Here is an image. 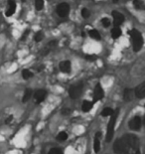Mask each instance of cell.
<instances>
[{"mask_svg":"<svg viewBox=\"0 0 145 154\" xmlns=\"http://www.w3.org/2000/svg\"><path fill=\"white\" fill-rule=\"evenodd\" d=\"M81 16L84 18H88L90 16V11L86 8H83L81 9Z\"/></svg>","mask_w":145,"mask_h":154,"instance_id":"obj_26","label":"cell"},{"mask_svg":"<svg viewBox=\"0 0 145 154\" xmlns=\"http://www.w3.org/2000/svg\"><path fill=\"white\" fill-rule=\"evenodd\" d=\"M71 68H72V65L70 61H63V62H61L60 70L63 73H70L71 72Z\"/></svg>","mask_w":145,"mask_h":154,"instance_id":"obj_14","label":"cell"},{"mask_svg":"<svg viewBox=\"0 0 145 154\" xmlns=\"http://www.w3.org/2000/svg\"><path fill=\"white\" fill-rule=\"evenodd\" d=\"M31 97H32V90L27 88L24 93V95H23V102H27L30 99H31Z\"/></svg>","mask_w":145,"mask_h":154,"instance_id":"obj_20","label":"cell"},{"mask_svg":"<svg viewBox=\"0 0 145 154\" xmlns=\"http://www.w3.org/2000/svg\"><path fill=\"white\" fill-rule=\"evenodd\" d=\"M12 120H13V116L11 115V116H9V117L6 119V123H10V122H12Z\"/></svg>","mask_w":145,"mask_h":154,"instance_id":"obj_31","label":"cell"},{"mask_svg":"<svg viewBox=\"0 0 145 154\" xmlns=\"http://www.w3.org/2000/svg\"><path fill=\"white\" fill-rule=\"evenodd\" d=\"M134 93H135V95H136L138 99H143L145 97V84L142 83V84H140L139 86H137Z\"/></svg>","mask_w":145,"mask_h":154,"instance_id":"obj_11","label":"cell"},{"mask_svg":"<svg viewBox=\"0 0 145 154\" xmlns=\"http://www.w3.org/2000/svg\"><path fill=\"white\" fill-rule=\"evenodd\" d=\"M121 35V30L119 29L118 27H114L113 29L111 30V37L113 39H117L120 37Z\"/></svg>","mask_w":145,"mask_h":154,"instance_id":"obj_19","label":"cell"},{"mask_svg":"<svg viewBox=\"0 0 145 154\" xmlns=\"http://www.w3.org/2000/svg\"><path fill=\"white\" fill-rule=\"evenodd\" d=\"M104 97V88H102V86L99 84H97L95 88V92H93V102H97L102 99Z\"/></svg>","mask_w":145,"mask_h":154,"instance_id":"obj_7","label":"cell"},{"mask_svg":"<svg viewBox=\"0 0 145 154\" xmlns=\"http://www.w3.org/2000/svg\"><path fill=\"white\" fill-rule=\"evenodd\" d=\"M126 140H127V134L122 136L121 138L115 140L113 144V151L116 154H124L126 148Z\"/></svg>","mask_w":145,"mask_h":154,"instance_id":"obj_4","label":"cell"},{"mask_svg":"<svg viewBox=\"0 0 145 154\" xmlns=\"http://www.w3.org/2000/svg\"><path fill=\"white\" fill-rule=\"evenodd\" d=\"M35 97V102L37 104H41L42 102L45 101L46 97H47V92L45 90H38L34 95Z\"/></svg>","mask_w":145,"mask_h":154,"instance_id":"obj_10","label":"cell"},{"mask_svg":"<svg viewBox=\"0 0 145 154\" xmlns=\"http://www.w3.org/2000/svg\"><path fill=\"white\" fill-rule=\"evenodd\" d=\"M93 102H88V101H85L83 102V106H81V109H83L85 113H88V111H90V109L93 108Z\"/></svg>","mask_w":145,"mask_h":154,"instance_id":"obj_16","label":"cell"},{"mask_svg":"<svg viewBox=\"0 0 145 154\" xmlns=\"http://www.w3.org/2000/svg\"><path fill=\"white\" fill-rule=\"evenodd\" d=\"M22 77H23V79H25V80H28V79H30V78L33 77V74H32L29 70H23Z\"/></svg>","mask_w":145,"mask_h":154,"instance_id":"obj_23","label":"cell"},{"mask_svg":"<svg viewBox=\"0 0 145 154\" xmlns=\"http://www.w3.org/2000/svg\"><path fill=\"white\" fill-rule=\"evenodd\" d=\"M35 7L37 10H42L44 8V0H36L35 1Z\"/></svg>","mask_w":145,"mask_h":154,"instance_id":"obj_25","label":"cell"},{"mask_svg":"<svg viewBox=\"0 0 145 154\" xmlns=\"http://www.w3.org/2000/svg\"><path fill=\"white\" fill-rule=\"evenodd\" d=\"M56 47H57V41H50L49 42L48 44H47V46L45 47V49L43 50V52H42V55L43 56H45V55H47L48 53H50L51 51L52 50H54Z\"/></svg>","mask_w":145,"mask_h":154,"instance_id":"obj_13","label":"cell"},{"mask_svg":"<svg viewBox=\"0 0 145 154\" xmlns=\"http://www.w3.org/2000/svg\"><path fill=\"white\" fill-rule=\"evenodd\" d=\"M57 139H58V140H60V141L67 140V139H68V133H67V132H64V131L60 132V133L58 134V136H57Z\"/></svg>","mask_w":145,"mask_h":154,"instance_id":"obj_24","label":"cell"},{"mask_svg":"<svg viewBox=\"0 0 145 154\" xmlns=\"http://www.w3.org/2000/svg\"><path fill=\"white\" fill-rule=\"evenodd\" d=\"M49 154H62V150L60 148H53L50 150Z\"/></svg>","mask_w":145,"mask_h":154,"instance_id":"obj_29","label":"cell"},{"mask_svg":"<svg viewBox=\"0 0 145 154\" xmlns=\"http://www.w3.org/2000/svg\"><path fill=\"white\" fill-rule=\"evenodd\" d=\"M113 109L110 108V107H106V108L102 109V116H109V115H112L113 114Z\"/></svg>","mask_w":145,"mask_h":154,"instance_id":"obj_21","label":"cell"},{"mask_svg":"<svg viewBox=\"0 0 145 154\" xmlns=\"http://www.w3.org/2000/svg\"><path fill=\"white\" fill-rule=\"evenodd\" d=\"M88 35L90 36V38L95 39V40H100L102 39V36L99 33V31H97L95 29H92L88 31Z\"/></svg>","mask_w":145,"mask_h":154,"instance_id":"obj_18","label":"cell"},{"mask_svg":"<svg viewBox=\"0 0 145 154\" xmlns=\"http://www.w3.org/2000/svg\"><path fill=\"white\" fill-rule=\"evenodd\" d=\"M130 36H131L133 43V50H134V52H138L142 47V44H143V39H142L141 33L138 30L132 29L130 31Z\"/></svg>","mask_w":145,"mask_h":154,"instance_id":"obj_2","label":"cell"},{"mask_svg":"<svg viewBox=\"0 0 145 154\" xmlns=\"http://www.w3.org/2000/svg\"><path fill=\"white\" fill-rule=\"evenodd\" d=\"M123 99L125 102H130L132 99V90L130 88H125L123 92Z\"/></svg>","mask_w":145,"mask_h":154,"instance_id":"obj_17","label":"cell"},{"mask_svg":"<svg viewBox=\"0 0 145 154\" xmlns=\"http://www.w3.org/2000/svg\"><path fill=\"white\" fill-rule=\"evenodd\" d=\"M86 59L88 61H95V59H97V57H95V55H88L86 57Z\"/></svg>","mask_w":145,"mask_h":154,"instance_id":"obj_30","label":"cell"},{"mask_svg":"<svg viewBox=\"0 0 145 154\" xmlns=\"http://www.w3.org/2000/svg\"><path fill=\"white\" fill-rule=\"evenodd\" d=\"M128 126L132 130H139L141 127V118L140 116H134L128 123Z\"/></svg>","mask_w":145,"mask_h":154,"instance_id":"obj_8","label":"cell"},{"mask_svg":"<svg viewBox=\"0 0 145 154\" xmlns=\"http://www.w3.org/2000/svg\"><path fill=\"white\" fill-rule=\"evenodd\" d=\"M34 39L36 42H41L42 40H43V34H42V32H38V33L35 35Z\"/></svg>","mask_w":145,"mask_h":154,"instance_id":"obj_27","label":"cell"},{"mask_svg":"<svg viewBox=\"0 0 145 154\" xmlns=\"http://www.w3.org/2000/svg\"><path fill=\"white\" fill-rule=\"evenodd\" d=\"M124 154H140L139 140L135 135L127 134V140H126V148Z\"/></svg>","mask_w":145,"mask_h":154,"instance_id":"obj_1","label":"cell"},{"mask_svg":"<svg viewBox=\"0 0 145 154\" xmlns=\"http://www.w3.org/2000/svg\"><path fill=\"white\" fill-rule=\"evenodd\" d=\"M83 88H84V86L81 83L72 86L69 90V95H70V97H71V99H78V97H79V95L83 93Z\"/></svg>","mask_w":145,"mask_h":154,"instance_id":"obj_5","label":"cell"},{"mask_svg":"<svg viewBox=\"0 0 145 154\" xmlns=\"http://www.w3.org/2000/svg\"><path fill=\"white\" fill-rule=\"evenodd\" d=\"M15 10H16V4L14 2V0H8V8H7L5 13L6 16H8V17L12 16L15 13Z\"/></svg>","mask_w":145,"mask_h":154,"instance_id":"obj_12","label":"cell"},{"mask_svg":"<svg viewBox=\"0 0 145 154\" xmlns=\"http://www.w3.org/2000/svg\"><path fill=\"white\" fill-rule=\"evenodd\" d=\"M102 23L104 25V27H108L110 25V21H109L108 18H102Z\"/></svg>","mask_w":145,"mask_h":154,"instance_id":"obj_28","label":"cell"},{"mask_svg":"<svg viewBox=\"0 0 145 154\" xmlns=\"http://www.w3.org/2000/svg\"><path fill=\"white\" fill-rule=\"evenodd\" d=\"M117 115H118V109L115 111V113H113V114H112V116L110 118V120H109L108 126H107V132H106V141L107 142L111 141L112 137H113L114 127H115V123H116V118H117Z\"/></svg>","mask_w":145,"mask_h":154,"instance_id":"obj_3","label":"cell"},{"mask_svg":"<svg viewBox=\"0 0 145 154\" xmlns=\"http://www.w3.org/2000/svg\"><path fill=\"white\" fill-rule=\"evenodd\" d=\"M133 5L136 9H143L144 7V3L142 0H134L133 1Z\"/></svg>","mask_w":145,"mask_h":154,"instance_id":"obj_22","label":"cell"},{"mask_svg":"<svg viewBox=\"0 0 145 154\" xmlns=\"http://www.w3.org/2000/svg\"><path fill=\"white\" fill-rule=\"evenodd\" d=\"M56 11H57V14L60 17H67L70 13V5L66 2H63V3L57 6Z\"/></svg>","mask_w":145,"mask_h":154,"instance_id":"obj_6","label":"cell"},{"mask_svg":"<svg viewBox=\"0 0 145 154\" xmlns=\"http://www.w3.org/2000/svg\"><path fill=\"white\" fill-rule=\"evenodd\" d=\"M112 17H113V23L115 27H118L119 25H121L124 22V16L121 13H119L118 11H112Z\"/></svg>","mask_w":145,"mask_h":154,"instance_id":"obj_9","label":"cell"},{"mask_svg":"<svg viewBox=\"0 0 145 154\" xmlns=\"http://www.w3.org/2000/svg\"><path fill=\"white\" fill-rule=\"evenodd\" d=\"M70 113H71V110H70V109H66V108L63 109V113H64V114H69Z\"/></svg>","mask_w":145,"mask_h":154,"instance_id":"obj_32","label":"cell"},{"mask_svg":"<svg viewBox=\"0 0 145 154\" xmlns=\"http://www.w3.org/2000/svg\"><path fill=\"white\" fill-rule=\"evenodd\" d=\"M100 136H102V133L100 132H97L95 136V141H93V149H95V152L97 153L100 149Z\"/></svg>","mask_w":145,"mask_h":154,"instance_id":"obj_15","label":"cell"}]
</instances>
